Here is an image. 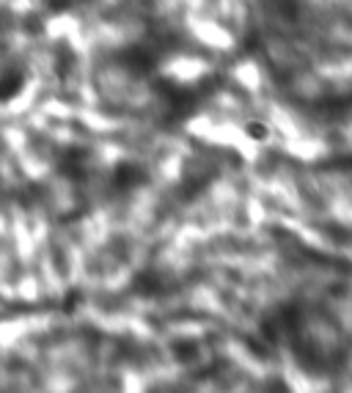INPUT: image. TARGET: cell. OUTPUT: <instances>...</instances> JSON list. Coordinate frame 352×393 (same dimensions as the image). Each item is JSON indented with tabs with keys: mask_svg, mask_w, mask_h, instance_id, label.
I'll list each match as a JSON object with an SVG mask.
<instances>
[{
	"mask_svg": "<svg viewBox=\"0 0 352 393\" xmlns=\"http://www.w3.org/2000/svg\"><path fill=\"white\" fill-rule=\"evenodd\" d=\"M143 168H138L135 163H122L116 168V185L119 187H129V185H138L143 179Z\"/></svg>",
	"mask_w": 352,
	"mask_h": 393,
	"instance_id": "obj_2",
	"label": "cell"
},
{
	"mask_svg": "<svg viewBox=\"0 0 352 393\" xmlns=\"http://www.w3.org/2000/svg\"><path fill=\"white\" fill-rule=\"evenodd\" d=\"M248 135H251L254 140H267V138H270V130H267L264 124H259V121H251V124H248Z\"/></svg>",
	"mask_w": 352,
	"mask_h": 393,
	"instance_id": "obj_5",
	"label": "cell"
},
{
	"mask_svg": "<svg viewBox=\"0 0 352 393\" xmlns=\"http://www.w3.org/2000/svg\"><path fill=\"white\" fill-rule=\"evenodd\" d=\"M86 160H89V152L86 149H69L64 157V171L69 176H74V179H80L83 176V171H86Z\"/></svg>",
	"mask_w": 352,
	"mask_h": 393,
	"instance_id": "obj_1",
	"label": "cell"
},
{
	"mask_svg": "<svg viewBox=\"0 0 352 393\" xmlns=\"http://www.w3.org/2000/svg\"><path fill=\"white\" fill-rule=\"evenodd\" d=\"M195 349H198V344H193V341H176L174 344V355L182 358V361H188Z\"/></svg>",
	"mask_w": 352,
	"mask_h": 393,
	"instance_id": "obj_4",
	"label": "cell"
},
{
	"mask_svg": "<svg viewBox=\"0 0 352 393\" xmlns=\"http://www.w3.org/2000/svg\"><path fill=\"white\" fill-rule=\"evenodd\" d=\"M20 86H22V77H20L17 72H11V74H0V99H8L11 94H17Z\"/></svg>",
	"mask_w": 352,
	"mask_h": 393,
	"instance_id": "obj_3",
	"label": "cell"
}]
</instances>
